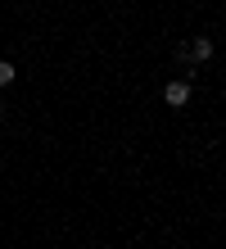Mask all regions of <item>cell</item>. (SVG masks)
Masks as SVG:
<instances>
[{"instance_id": "6da1fadb", "label": "cell", "mask_w": 226, "mask_h": 249, "mask_svg": "<svg viewBox=\"0 0 226 249\" xmlns=\"http://www.w3.org/2000/svg\"><path fill=\"white\" fill-rule=\"evenodd\" d=\"M176 54H181V59L204 64V59H213V41H208V36H194V41H186V46H181Z\"/></svg>"}, {"instance_id": "7a4b0ae2", "label": "cell", "mask_w": 226, "mask_h": 249, "mask_svg": "<svg viewBox=\"0 0 226 249\" xmlns=\"http://www.w3.org/2000/svg\"><path fill=\"white\" fill-rule=\"evenodd\" d=\"M163 105L168 109H186L190 105V82H168L163 86Z\"/></svg>"}, {"instance_id": "3957f363", "label": "cell", "mask_w": 226, "mask_h": 249, "mask_svg": "<svg viewBox=\"0 0 226 249\" xmlns=\"http://www.w3.org/2000/svg\"><path fill=\"white\" fill-rule=\"evenodd\" d=\"M14 77H18V68H14L9 59H0V86H9Z\"/></svg>"}, {"instance_id": "277c9868", "label": "cell", "mask_w": 226, "mask_h": 249, "mask_svg": "<svg viewBox=\"0 0 226 249\" xmlns=\"http://www.w3.org/2000/svg\"><path fill=\"white\" fill-rule=\"evenodd\" d=\"M0 118H5V105H0Z\"/></svg>"}]
</instances>
